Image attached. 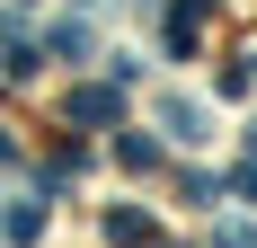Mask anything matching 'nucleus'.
Returning a JSON list of instances; mask_svg holds the SVG:
<instances>
[{
    "mask_svg": "<svg viewBox=\"0 0 257 248\" xmlns=\"http://www.w3.org/2000/svg\"><path fill=\"white\" fill-rule=\"evenodd\" d=\"M71 115H80V124H115L124 98H115V89H71Z\"/></svg>",
    "mask_w": 257,
    "mask_h": 248,
    "instance_id": "1",
    "label": "nucleus"
},
{
    "mask_svg": "<svg viewBox=\"0 0 257 248\" xmlns=\"http://www.w3.org/2000/svg\"><path fill=\"white\" fill-rule=\"evenodd\" d=\"M106 239H115V248L151 239V213H133V204H115V213H106Z\"/></svg>",
    "mask_w": 257,
    "mask_h": 248,
    "instance_id": "2",
    "label": "nucleus"
},
{
    "mask_svg": "<svg viewBox=\"0 0 257 248\" xmlns=\"http://www.w3.org/2000/svg\"><path fill=\"white\" fill-rule=\"evenodd\" d=\"M160 124H169L178 142H195V133H204V106H186V98H169V106H160Z\"/></svg>",
    "mask_w": 257,
    "mask_h": 248,
    "instance_id": "3",
    "label": "nucleus"
},
{
    "mask_svg": "<svg viewBox=\"0 0 257 248\" xmlns=\"http://www.w3.org/2000/svg\"><path fill=\"white\" fill-rule=\"evenodd\" d=\"M115 160H124V169H160V151L142 142V133H124V142H115Z\"/></svg>",
    "mask_w": 257,
    "mask_h": 248,
    "instance_id": "4",
    "label": "nucleus"
},
{
    "mask_svg": "<svg viewBox=\"0 0 257 248\" xmlns=\"http://www.w3.org/2000/svg\"><path fill=\"white\" fill-rule=\"evenodd\" d=\"M231 186H239V195H248V204H257V160H248V169H239V177H231Z\"/></svg>",
    "mask_w": 257,
    "mask_h": 248,
    "instance_id": "5",
    "label": "nucleus"
}]
</instances>
